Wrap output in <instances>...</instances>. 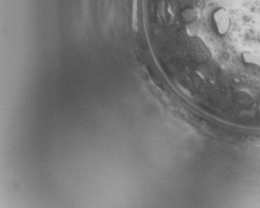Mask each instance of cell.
Instances as JSON below:
<instances>
[{
	"label": "cell",
	"instance_id": "cell-2",
	"mask_svg": "<svg viewBox=\"0 0 260 208\" xmlns=\"http://www.w3.org/2000/svg\"><path fill=\"white\" fill-rule=\"evenodd\" d=\"M243 60L247 64L256 65L260 69V55H256L250 51H245L242 54Z\"/></svg>",
	"mask_w": 260,
	"mask_h": 208
},
{
	"label": "cell",
	"instance_id": "cell-1",
	"mask_svg": "<svg viewBox=\"0 0 260 208\" xmlns=\"http://www.w3.org/2000/svg\"><path fill=\"white\" fill-rule=\"evenodd\" d=\"M213 17L218 33L221 35H225L230 27V18L227 11L225 8H218L213 13Z\"/></svg>",
	"mask_w": 260,
	"mask_h": 208
},
{
	"label": "cell",
	"instance_id": "cell-4",
	"mask_svg": "<svg viewBox=\"0 0 260 208\" xmlns=\"http://www.w3.org/2000/svg\"><path fill=\"white\" fill-rule=\"evenodd\" d=\"M138 28V0H133V29Z\"/></svg>",
	"mask_w": 260,
	"mask_h": 208
},
{
	"label": "cell",
	"instance_id": "cell-3",
	"mask_svg": "<svg viewBox=\"0 0 260 208\" xmlns=\"http://www.w3.org/2000/svg\"><path fill=\"white\" fill-rule=\"evenodd\" d=\"M184 19L187 22H193L197 18V12L193 8H187L182 13Z\"/></svg>",
	"mask_w": 260,
	"mask_h": 208
}]
</instances>
